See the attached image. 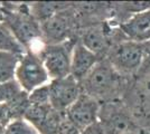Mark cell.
Listing matches in <instances>:
<instances>
[{
	"label": "cell",
	"instance_id": "5",
	"mask_svg": "<svg viewBox=\"0 0 150 134\" xmlns=\"http://www.w3.org/2000/svg\"><path fill=\"white\" fill-rule=\"evenodd\" d=\"M82 94L81 83L72 75L53 79L50 83V101L53 109L66 113Z\"/></svg>",
	"mask_w": 150,
	"mask_h": 134
},
{
	"label": "cell",
	"instance_id": "21",
	"mask_svg": "<svg viewBox=\"0 0 150 134\" xmlns=\"http://www.w3.org/2000/svg\"><path fill=\"white\" fill-rule=\"evenodd\" d=\"M141 38H142V39L150 38V30H149V32H146V34H144V36H142V37H141Z\"/></svg>",
	"mask_w": 150,
	"mask_h": 134
},
{
	"label": "cell",
	"instance_id": "14",
	"mask_svg": "<svg viewBox=\"0 0 150 134\" xmlns=\"http://www.w3.org/2000/svg\"><path fill=\"white\" fill-rule=\"evenodd\" d=\"M24 89L16 79L7 83H0V104H8L18 97Z\"/></svg>",
	"mask_w": 150,
	"mask_h": 134
},
{
	"label": "cell",
	"instance_id": "10",
	"mask_svg": "<svg viewBox=\"0 0 150 134\" xmlns=\"http://www.w3.org/2000/svg\"><path fill=\"white\" fill-rule=\"evenodd\" d=\"M80 41L88 51H91L98 56L105 51L108 47L106 34L102 26H94L88 28L86 32H84Z\"/></svg>",
	"mask_w": 150,
	"mask_h": 134
},
{
	"label": "cell",
	"instance_id": "19",
	"mask_svg": "<svg viewBox=\"0 0 150 134\" xmlns=\"http://www.w3.org/2000/svg\"><path fill=\"white\" fill-rule=\"evenodd\" d=\"M0 121L5 122V123H9L10 119H9V109L7 104H0Z\"/></svg>",
	"mask_w": 150,
	"mask_h": 134
},
{
	"label": "cell",
	"instance_id": "18",
	"mask_svg": "<svg viewBox=\"0 0 150 134\" xmlns=\"http://www.w3.org/2000/svg\"><path fill=\"white\" fill-rule=\"evenodd\" d=\"M81 134H108L105 132V128H103L102 123L100 121H98L96 123H94L92 125L88 126L86 128H84L81 132Z\"/></svg>",
	"mask_w": 150,
	"mask_h": 134
},
{
	"label": "cell",
	"instance_id": "2",
	"mask_svg": "<svg viewBox=\"0 0 150 134\" xmlns=\"http://www.w3.org/2000/svg\"><path fill=\"white\" fill-rule=\"evenodd\" d=\"M74 46L75 44L71 40L57 45H45L38 54L52 81L71 75V62Z\"/></svg>",
	"mask_w": 150,
	"mask_h": 134
},
{
	"label": "cell",
	"instance_id": "3",
	"mask_svg": "<svg viewBox=\"0 0 150 134\" xmlns=\"http://www.w3.org/2000/svg\"><path fill=\"white\" fill-rule=\"evenodd\" d=\"M4 22L11 29L16 38L27 49L33 40L42 39L40 22L35 19L29 11H24L21 8L19 10H6Z\"/></svg>",
	"mask_w": 150,
	"mask_h": 134
},
{
	"label": "cell",
	"instance_id": "20",
	"mask_svg": "<svg viewBox=\"0 0 150 134\" xmlns=\"http://www.w3.org/2000/svg\"><path fill=\"white\" fill-rule=\"evenodd\" d=\"M7 123L0 121V134H6V128H7Z\"/></svg>",
	"mask_w": 150,
	"mask_h": 134
},
{
	"label": "cell",
	"instance_id": "4",
	"mask_svg": "<svg viewBox=\"0 0 150 134\" xmlns=\"http://www.w3.org/2000/svg\"><path fill=\"white\" fill-rule=\"evenodd\" d=\"M117 84V74L108 62H98L91 73L81 82L82 92L98 100L108 95Z\"/></svg>",
	"mask_w": 150,
	"mask_h": 134
},
{
	"label": "cell",
	"instance_id": "17",
	"mask_svg": "<svg viewBox=\"0 0 150 134\" xmlns=\"http://www.w3.org/2000/svg\"><path fill=\"white\" fill-rule=\"evenodd\" d=\"M82 130L77 128L73 122L66 116V114L63 116V119L59 122L57 134H81Z\"/></svg>",
	"mask_w": 150,
	"mask_h": 134
},
{
	"label": "cell",
	"instance_id": "9",
	"mask_svg": "<svg viewBox=\"0 0 150 134\" xmlns=\"http://www.w3.org/2000/svg\"><path fill=\"white\" fill-rule=\"evenodd\" d=\"M142 48L136 43H125L117 46L111 54L112 65L125 70L136 69L142 60Z\"/></svg>",
	"mask_w": 150,
	"mask_h": 134
},
{
	"label": "cell",
	"instance_id": "8",
	"mask_svg": "<svg viewBox=\"0 0 150 134\" xmlns=\"http://www.w3.org/2000/svg\"><path fill=\"white\" fill-rule=\"evenodd\" d=\"M99 62V56L88 51L81 41L75 43L72 53V62H71V75L77 82L82 81L91 73L94 66Z\"/></svg>",
	"mask_w": 150,
	"mask_h": 134
},
{
	"label": "cell",
	"instance_id": "16",
	"mask_svg": "<svg viewBox=\"0 0 150 134\" xmlns=\"http://www.w3.org/2000/svg\"><path fill=\"white\" fill-rule=\"evenodd\" d=\"M29 104L31 105H48L50 101V84L43 85L38 88L34 89L28 95Z\"/></svg>",
	"mask_w": 150,
	"mask_h": 134
},
{
	"label": "cell",
	"instance_id": "15",
	"mask_svg": "<svg viewBox=\"0 0 150 134\" xmlns=\"http://www.w3.org/2000/svg\"><path fill=\"white\" fill-rule=\"evenodd\" d=\"M6 134H40L33 124L25 119H18L9 122L6 128Z\"/></svg>",
	"mask_w": 150,
	"mask_h": 134
},
{
	"label": "cell",
	"instance_id": "1",
	"mask_svg": "<svg viewBox=\"0 0 150 134\" xmlns=\"http://www.w3.org/2000/svg\"><path fill=\"white\" fill-rule=\"evenodd\" d=\"M15 78L25 92L31 93L34 89L46 85L50 76L39 55L27 51L20 56Z\"/></svg>",
	"mask_w": 150,
	"mask_h": 134
},
{
	"label": "cell",
	"instance_id": "7",
	"mask_svg": "<svg viewBox=\"0 0 150 134\" xmlns=\"http://www.w3.org/2000/svg\"><path fill=\"white\" fill-rule=\"evenodd\" d=\"M73 20L71 15L59 11L50 19L40 22L42 40L46 45H57L67 41L72 30Z\"/></svg>",
	"mask_w": 150,
	"mask_h": 134
},
{
	"label": "cell",
	"instance_id": "22",
	"mask_svg": "<svg viewBox=\"0 0 150 134\" xmlns=\"http://www.w3.org/2000/svg\"><path fill=\"white\" fill-rule=\"evenodd\" d=\"M121 134H134V133H132V132H128V131H125V132H123V133H121Z\"/></svg>",
	"mask_w": 150,
	"mask_h": 134
},
{
	"label": "cell",
	"instance_id": "6",
	"mask_svg": "<svg viewBox=\"0 0 150 134\" xmlns=\"http://www.w3.org/2000/svg\"><path fill=\"white\" fill-rule=\"evenodd\" d=\"M100 106L98 100L82 92L76 102L66 111V116L80 130H84L88 126L98 122Z\"/></svg>",
	"mask_w": 150,
	"mask_h": 134
},
{
	"label": "cell",
	"instance_id": "11",
	"mask_svg": "<svg viewBox=\"0 0 150 134\" xmlns=\"http://www.w3.org/2000/svg\"><path fill=\"white\" fill-rule=\"evenodd\" d=\"M121 28L129 36L141 38L150 30V9L137 13L129 21L121 26Z\"/></svg>",
	"mask_w": 150,
	"mask_h": 134
},
{
	"label": "cell",
	"instance_id": "12",
	"mask_svg": "<svg viewBox=\"0 0 150 134\" xmlns=\"http://www.w3.org/2000/svg\"><path fill=\"white\" fill-rule=\"evenodd\" d=\"M27 51L28 49L16 38L11 29L4 21H0V51L21 56Z\"/></svg>",
	"mask_w": 150,
	"mask_h": 134
},
{
	"label": "cell",
	"instance_id": "13",
	"mask_svg": "<svg viewBox=\"0 0 150 134\" xmlns=\"http://www.w3.org/2000/svg\"><path fill=\"white\" fill-rule=\"evenodd\" d=\"M19 55L0 51V83L16 79V70L19 64Z\"/></svg>",
	"mask_w": 150,
	"mask_h": 134
}]
</instances>
